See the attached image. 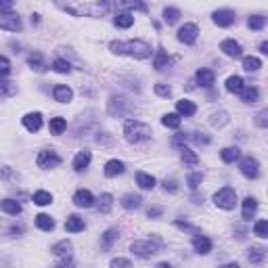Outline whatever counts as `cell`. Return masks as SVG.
<instances>
[{
    "mask_svg": "<svg viewBox=\"0 0 268 268\" xmlns=\"http://www.w3.org/2000/svg\"><path fill=\"white\" fill-rule=\"evenodd\" d=\"M17 94V86L13 82H6L4 78H0V99H9Z\"/></svg>",
    "mask_w": 268,
    "mask_h": 268,
    "instance_id": "obj_28",
    "label": "cell"
},
{
    "mask_svg": "<svg viewBox=\"0 0 268 268\" xmlns=\"http://www.w3.org/2000/svg\"><path fill=\"white\" fill-rule=\"evenodd\" d=\"M239 94H241V101H243V103H256L258 97H260L256 86H243Z\"/></svg>",
    "mask_w": 268,
    "mask_h": 268,
    "instance_id": "obj_26",
    "label": "cell"
},
{
    "mask_svg": "<svg viewBox=\"0 0 268 268\" xmlns=\"http://www.w3.org/2000/svg\"><path fill=\"white\" fill-rule=\"evenodd\" d=\"M155 94H159V97H172V88L168 84H155Z\"/></svg>",
    "mask_w": 268,
    "mask_h": 268,
    "instance_id": "obj_51",
    "label": "cell"
},
{
    "mask_svg": "<svg viewBox=\"0 0 268 268\" xmlns=\"http://www.w3.org/2000/svg\"><path fill=\"white\" fill-rule=\"evenodd\" d=\"M214 203L220 209H233L237 206V193H235V189H231V187L220 189L218 193L214 195Z\"/></svg>",
    "mask_w": 268,
    "mask_h": 268,
    "instance_id": "obj_5",
    "label": "cell"
},
{
    "mask_svg": "<svg viewBox=\"0 0 268 268\" xmlns=\"http://www.w3.org/2000/svg\"><path fill=\"white\" fill-rule=\"evenodd\" d=\"M0 209L11 216H17V214H21V203L15 199H4V201H0Z\"/></svg>",
    "mask_w": 268,
    "mask_h": 268,
    "instance_id": "obj_27",
    "label": "cell"
},
{
    "mask_svg": "<svg viewBox=\"0 0 268 268\" xmlns=\"http://www.w3.org/2000/svg\"><path fill=\"white\" fill-rule=\"evenodd\" d=\"M124 136L128 143H143V140L151 138V128L138 119H128L124 124Z\"/></svg>",
    "mask_w": 268,
    "mask_h": 268,
    "instance_id": "obj_3",
    "label": "cell"
},
{
    "mask_svg": "<svg viewBox=\"0 0 268 268\" xmlns=\"http://www.w3.org/2000/svg\"><path fill=\"white\" fill-rule=\"evenodd\" d=\"M36 226L40 228V231H53V228H55V220L50 218L48 214H38L36 216Z\"/></svg>",
    "mask_w": 268,
    "mask_h": 268,
    "instance_id": "obj_30",
    "label": "cell"
},
{
    "mask_svg": "<svg viewBox=\"0 0 268 268\" xmlns=\"http://www.w3.org/2000/svg\"><path fill=\"white\" fill-rule=\"evenodd\" d=\"M180 157H182V162L187 165H197V164H199L197 153L193 149H189V147H182V149H180Z\"/></svg>",
    "mask_w": 268,
    "mask_h": 268,
    "instance_id": "obj_35",
    "label": "cell"
},
{
    "mask_svg": "<svg viewBox=\"0 0 268 268\" xmlns=\"http://www.w3.org/2000/svg\"><path fill=\"white\" fill-rule=\"evenodd\" d=\"M72 253H74V245H72V241H67V239H63L59 243L53 245V256L63 260V262H69Z\"/></svg>",
    "mask_w": 268,
    "mask_h": 268,
    "instance_id": "obj_8",
    "label": "cell"
},
{
    "mask_svg": "<svg viewBox=\"0 0 268 268\" xmlns=\"http://www.w3.org/2000/svg\"><path fill=\"white\" fill-rule=\"evenodd\" d=\"M23 126L28 128L30 132H38L42 128V113H28V116H23Z\"/></svg>",
    "mask_w": 268,
    "mask_h": 268,
    "instance_id": "obj_15",
    "label": "cell"
},
{
    "mask_svg": "<svg viewBox=\"0 0 268 268\" xmlns=\"http://www.w3.org/2000/svg\"><path fill=\"white\" fill-rule=\"evenodd\" d=\"M122 208L124 209H138L140 208V203H143V199H140V195H134V193H128V195H124L122 197Z\"/></svg>",
    "mask_w": 268,
    "mask_h": 268,
    "instance_id": "obj_25",
    "label": "cell"
},
{
    "mask_svg": "<svg viewBox=\"0 0 268 268\" xmlns=\"http://www.w3.org/2000/svg\"><path fill=\"white\" fill-rule=\"evenodd\" d=\"M132 262H130V260H126V258H113L111 260V266L113 268H118V266H130Z\"/></svg>",
    "mask_w": 268,
    "mask_h": 268,
    "instance_id": "obj_54",
    "label": "cell"
},
{
    "mask_svg": "<svg viewBox=\"0 0 268 268\" xmlns=\"http://www.w3.org/2000/svg\"><path fill=\"white\" fill-rule=\"evenodd\" d=\"M178 19H180V11L178 9H172V6H168V9H164V21L172 25V23H176Z\"/></svg>",
    "mask_w": 268,
    "mask_h": 268,
    "instance_id": "obj_42",
    "label": "cell"
},
{
    "mask_svg": "<svg viewBox=\"0 0 268 268\" xmlns=\"http://www.w3.org/2000/svg\"><path fill=\"white\" fill-rule=\"evenodd\" d=\"M220 157H222V162L233 164V162H237V159L241 157V151L237 149V147H226V149H222Z\"/></svg>",
    "mask_w": 268,
    "mask_h": 268,
    "instance_id": "obj_34",
    "label": "cell"
},
{
    "mask_svg": "<svg viewBox=\"0 0 268 268\" xmlns=\"http://www.w3.org/2000/svg\"><path fill=\"white\" fill-rule=\"evenodd\" d=\"M228 122V116H226V111H220V113H214L212 119H209V124L214 126V128H222Z\"/></svg>",
    "mask_w": 268,
    "mask_h": 268,
    "instance_id": "obj_45",
    "label": "cell"
},
{
    "mask_svg": "<svg viewBox=\"0 0 268 268\" xmlns=\"http://www.w3.org/2000/svg\"><path fill=\"white\" fill-rule=\"evenodd\" d=\"M53 97H55V101H59V103H69V101L74 99V92H72V88H69V86L59 84V86H55Z\"/></svg>",
    "mask_w": 268,
    "mask_h": 268,
    "instance_id": "obj_17",
    "label": "cell"
},
{
    "mask_svg": "<svg viewBox=\"0 0 268 268\" xmlns=\"http://www.w3.org/2000/svg\"><path fill=\"white\" fill-rule=\"evenodd\" d=\"M36 164H38V168H42V170H50V168H57V165L61 164V157L57 155L55 151H40L38 153V157H36Z\"/></svg>",
    "mask_w": 268,
    "mask_h": 268,
    "instance_id": "obj_6",
    "label": "cell"
},
{
    "mask_svg": "<svg viewBox=\"0 0 268 268\" xmlns=\"http://www.w3.org/2000/svg\"><path fill=\"white\" fill-rule=\"evenodd\" d=\"M128 111H132V105L128 103V101L111 97V101H109V113L111 116H126Z\"/></svg>",
    "mask_w": 268,
    "mask_h": 268,
    "instance_id": "obj_12",
    "label": "cell"
},
{
    "mask_svg": "<svg viewBox=\"0 0 268 268\" xmlns=\"http://www.w3.org/2000/svg\"><path fill=\"white\" fill-rule=\"evenodd\" d=\"M193 250L197 253H201V256H206V253L212 252V241H209L208 237H203V235H197V237L193 239Z\"/></svg>",
    "mask_w": 268,
    "mask_h": 268,
    "instance_id": "obj_16",
    "label": "cell"
},
{
    "mask_svg": "<svg viewBox=\"0 0 268 268\" xmlns=\"http://www.w3.org/2000/svg\"><path fill=\"white\" fill-rule=\"evenodd\" d=\"M118 235H119V233L116 231V228H109V231H107V233L103 235V241H101V245H103V250H109V247H111V243L118 239Z\"/></svg>",
    "mask_w": 268,
    "mask_h": 268,
    "instance_id": "obj_44",
    "label": "cell"
},
{
    "mask_svg": "<svg viewBox=\"0 0 268 268\" xmlns=\"http://www.w3.org/2000/svg\"><path fill=\"white\" fill-rule=\"evenodd\" d=\"M55 4L75 17H103L109 11V0H55Z\"/></svg>",
    "mask_w": 268,
    "mask_h": 268,
    "instance_id": "obj_1",
    "label": "cell"
},
{
    "mask_svg": "<svg viewBox=\"0 0 268 268\" xmlns=\"http://www.w3.org/2000/svg\"><path fill=\"white\" fill-rule=\"evenodd\" d=\"M109 48L113 55H128V57H134V59H147V57H151V46L143 40H128V42L113 40L109 44Z\"/></svg>",
    "mask_w": 268,
    "mask_h": 268,
    "instance_id": "obj_2",
    "label": "cell"
},
{
    "mask_svg": "<svg viewBox=\"0 0 268 268\" xmlns=\"http://www.w3.org/2000/svg\"><path fill=\"white\" fill-rule=\"evenodd\" d=\"M243 86H245V82H243V78H241V75H231V78L226 80V90H228V92L239 94Z\"/></svg>",
    "mask_w": 268,
    "mask_h": 268,
    "instance_id": "obj_32",
    "label": "cell"
},
{
    "mask_svg": "<svg viewBox=\"0 0 268 268\" xmlns=\"http://www.w3.org/2000/svg\"><path fill=\"white\" fill-rule=\"evenodd\" d=\"M260 67H262V61H260L258 57H245V59H243V69H245V72H258Z\"/></svg>",
    "mask_w": 268,
    "mask_h": 268,
    "instance_id": "obj_41",
    "label": "cell"
},
{
    "mask_svg": "<svg viewBox=\"0 0 268 268\" xmlns=\"http://www.w3.org/2000/svg\"><path fill=\"white\" fill-rule=\"evenodd\" d=\"M155 69H164L165 65H168V55L164 53V50H157V57H155Z\"/></svg>",
    "mask_w": 268,
    "mask_h": 268,
    "instance_id": "obj_49",
    "label": "cell"
},
{
    "mask_svg": "<svg viewBox=\"0 0 268 268\" xmlns=\"http://www.w3.org/2000/svg\"><path fill=\"white\" fill-rule=\"evenodd\" d=\"M0 30L21 31L23 23H21V19H19V15H15V13H0Z\"/></svg>",
    "mask_w": 268,
    "mask_h": 268,
    "instance_id": "obj_7",
    "label": "cell"
},
{
    "mask_svg": "<svg viewBox=\"0 0 268 268\" xmlns=\"http://www.w3.org/2000/svg\"><path fill=\"white\" fill-rule=\"evenodd\" d=\"M90 159H92L90 151H80L78 155L74 157V170H75V172H82V170H86L88 165H90Z\"/></svg>",
    "mask_w": 268,
    "mask_h": 268,
    "instance_id": "obj_18",
    "label": "cell"
},
{
    "mask_svg": "<svg viewBox=\"0 0 268 268\" xmlns=\"http://www.w3.org/2000/svg\"><path fill=\"white\" fill-rule=\"evenodd\" d=\"M159 214H162V209H159V208L149 209V218H155V216H159Z\"/></svg>",
    "mask_w": 268,
    "mask_h": 268,
    "instance_id": "obj_57",
    "label": "cell"
},
{
    "mask_svg": "<svg viewBox=\"0 0 268 268\" xmlns=\"http://www.w3.org/2000/svg\"><path fill=\"white\" fill-rule=\"evenodd\" d=\"M239 170H241V174L247 176V178H258L260 164H258V159H253V157H243L239 164Z\"/></svg>",
    "mask_w": 268,
    "mask_h": 268,
    "instance_id": "obj_9",
    "label": "cell"
},
{
    "mask_svg": "<svg viewBox=\"0 0 268 268\" xmlns=\"http://www.w3.org/2000/svg\"><path fill=\"white\" fill-rule=\"evenodd\" d=\"M136 182H138V187L145 189V191H149V189L155 187V178H153L151 174H147V172H138V174H136Z\"/></svg>",
    "mask_w": 268,
    "mask_h": 268,
    "instance_id": "obj_33",
    "label": "cell"
},
{
    "mask_svg": "<svg viewBox=\"0 0 268 268\" xmlns=\"http://www.w3.org/2000/svg\"><path fill=\"white\" fill-rule=\"evenodd\" d=\"M65 231L67 233H80V231H84V220L80 218V216H67V220H65Z\"/></svg>",
    "mask_w": 268,
    "mask_h": 268,
    "instance_id": "obj_22",
    "label": "cell"
},
{
    "mask_svg": "<svg viewBox=\"0 0 268 268\" xmlns=\"http://www.w3.org/2000/svg\"><path fill=\"white\" fill-rule=\"evenodd\" d=\"M264 258H266L264 247H250V250H247V260H250L252 264H260Z\"/></svg>",
    "mask_w": 268,
    "mask_h": 268,
    "instance_id": "obj_31",
    "label": "cell"
},
{
    "mask_svg": "<svg viewBox=\"0 0 268 268\" xmlns=\"http://www.w3.org/2000/svg\"><path fill=\"white\" fill-rule=\"evenodd\" d=\"M164 187H165V191H176V182L174 180H165Z\"/></svg>",
    "mask_w": 268,
    "mask_h": 268,
    "instance_id": "obj_56",
    "label": "cell"
},
{
    "mask_svg": "<svg viewBox=\"0 0 268 268\" xmlns=\"http://www.w3.org/2000/svg\"><path fill=\"white\" fill-rule=\"evenodd\" d=\"M132 23H134V17L130 15V13H119V15L116 17V25L122 28V30H128Z\"/></svg>",
    "mask_w": 268,
    "mask_h": 268,
    "instance_id": "obj_39",
    "label": "cell"
},
{
    "mask_svg": "<svg viewBox=\"0 0 268 268\" xmlns=\"http://www.w3.org/2000/svg\"><path fill=\"white\" fill-rule=\"evenodd\" d=\"M253 233H256L258 237L266 239V237H268V222H266V220H258L256 224H253Z\"/></svg>",
    "mask_w": 268,
    "mask_h": 268,
    "instance_id": "obj_47",
    "label": "cell"
},
{
    "mask_svg": "<svg viewBox=\"0 0 268 268\" xmlns=\"http://www.w3.org/2000/svg\"><path fill=\"white\" fill-rule=\"evenodd\" d=\"M162 250V243H159L157 239H136L134 243L130 245V252L134 253V256H138V258H151V256H155V253Z\"/></svg>",
    "mask_w": 268,
    "mask_h": 268,
    "instance_id": "obj_4",
    "label": "cell"
},
{
    "mask_svg": "<svg viewBox=\"0 0 268 268\" xmlns=\"http://www.w3.org/2000/svg\"><path fill=\"white\" fill-rule=\"evenodd\" d=\"M126 165L124 162H119V159H109V162L105 164V176H118V174H124Z\"/></svg>",
    "mask_w": 268,
    "mask_h": 268,
    "instance_id": "obj_20",
    "label": "cell"
},
{
    "mask_svg": "<svg viewBox=\"0 0 268 268\" xmlns=\"http://www.w3.org/2000/svg\"><path fill=\"white\" fill-rule=\"evenodd\" d=\"M247 25H250V30H262L266 25V17L264 15H252L247 19Z\"/></svg>",
    "mask_w": 268,
    "mask_h": 268,
    "instance_id": "obj_43",
    "label": "cell"
},
{
    "mask_svg": "<svg viewBox=\"0 0 268 268\" xmlns=\"http://www.w3.org/2000/svg\"><path fill=\"white\" fill-rule=\"evenodd\" d=\"M162 124L165 126V128H178L180 126V116L178 113H165V116L162 118Z\"/></svg>",
    "mask_w": 268,
    "mask_h": 268,
    "instance_id": "obj_37",
    "label": "cell"
},
{
    "mask_svg": "<svg viewBox=\"0 0 268 268\" xmlns=\"http://www.w3.org/2000/svg\"><path fill=\"white\" fill-rule=\"evenodd\" d=\"M195 78H197V82H199V86H203V88H212L216 75H214V72H209V69H199V72L195 74Z\"/></svg>",
    "mask_w": 268,
    "mask_h": 268,
    "instance_id": "obj_21",
    "label": "cell"
},
{
    "mask_svg": "<svg viewBox=\"0 0 268 268\" xmlns=\"http://www.w3.org/2000/svg\"><path fill=\"white\" fill-rule=\"evenodd\" d=\"M256 212H258V201L253 199V197H247V199L243 201V218L245 220H252Z\"/></svg>",
    "mask_w": 268,
    "mask_h": 268,
    "instance_id": "obj_29",
    "label": "cell"
},
{
    "mask_svg": "<svg viewBox=\"0 0 268 268\" xmlns=\"http://www.w3.org/2000/svg\"><path fill=\"white\" fill-rule=\"evenodd\" d=\"M48 128H50L53 134H63L65 128H67V122L63 118H53V119H50V124H48Z\"/></svg>",
    "mask_w": 268,
    "mask_h": 268,
    "instance_id": "obj_38",
    "label": "cell"
},
{
    "mask_svg": "<svg viewBox=\"0 0 268 268\" xmlns=\"http://www.w3.org/2000/svg\"><path fill=\"white\" fill-rule=\"evenodd\" d=\"M260 50H262V53H268V42H262V44H260Z\"/></svg>",
    "mask_w": 268,
    "mask_h": 268,
    "instance_id": "obj_59",
    "label": "cell"
},
{
    "mask_svg": "<svg viewBox=\"0 0 268 268\" xmlns=\"http://www.w3.org/2000/svg\"><path fill=\"white\" fill-rule=\"evenodd\" d=\"M118 11H147V4L143 0H113Z\"/></svg>",
    "mask_w": 268,
    "mask_h": 268,
    "instance_id": "obj_13",
    "label": "cell"
},
{
    "mask_svg": "<svg viewBox=\"0 0 268 268\" xmlns=\"http://www.w3.org/2000/svg\"><path fill=\"white\" fill-rule=\"evenodd\" d=\"M201 180H203V176H201V172H193V174H189L187 176V184H189V187L191 189H197V187H199V184H201Z\"/></svg>",
    "mask_w": 268,
    "mask_h": 268,
    "instance_id": "obj_48",
    "label": "cell"
},
{
    "mask_svg": "<svg viewBox=\"0 0 268 268\" xmlns=\"http://www.w3.org/2000/svg\"><path fill=\"white\" fill-rule=\"evenodd\" d=\"M184 140H187V136H184V134H178V136H174V145H180Z\"/></svg>",
    "mask_w": 268,
    "mask_h": 268,
    "instance_id": "obj_58",
    "label": "cell"
},
{
    "mask_svg": "<svg viewBox=\"0 0 268 268\" xmlns=\"http://www.w3.org/2000/svg\"><path fill=\"white\" fill-rule=\"evenodd\" d=\"M113 208V195H109V193H103L99 197V209L103 214H107L109 212V209Z\"/></svg>",
    "mask_w": 268,
    "mask_h": 268,
    "instance_id": "obj_40",
    "label": "cell"
},
{
    "mask_svg": "<svg viewBox=\"0 0 268 268\" xmlns=\"http://www.w3.org/2000/svg\"><path fill=\"white\" fill-rule=\"evenodd\" d=\"M193 140H195L197 145H208V143H209V136H206V134H203V132H195Z\"/></svg>",
    "mask_w": 268,
    "mask_h": 268,
    "instance_id": "obj_53",
    "label": "cell"
},
{
    "mask_svg": "<svg viewBox=\"0 0 268 268\" xmlns=\"http://www.w3.org/2000/svg\"><path fill=\"white\" fill-rule=\"evenodd\" d=\"M13 2L15 0H0V13H9L13 9Z\"/></svg>",
    "mask_w": 268,
    "mask_h": 268,
    "instance_id": "obj_55",
    "label": "cell"
},
{
    "mask_svg": "<svg viewBox=\"0 0 268 268\" xmlns=\"http://www.w3.org/2000/svg\"><path fill=\"white\" fill-rule=\"evenodd\" d=\"M266 118H268V111H266V109L258 113V119H256V124L260 126V128H266V126H268V119H266Z\"/></svg>",
    "mask_w": 268,
    "mask_h": 268,
    "instance_id": "obj_52",
    "label": "cell"
},
{
    "mask_svg": "<svg viewBox=\"0 0 268 268\" xmlns=\"http://www.w3.org/2000/svg\"><path fill=\"white\" fill-rule=\"evenodd\" d=\"M74 203L78 208H90V206H94V197L90 191L80 189V191H75V195H74Z\"/></svg>",
    "mask_w": 268,
    "mask_h": 268,
    "instance_id": "obj_14",
    "label": "cell"
},
{
    "mask_svg": "<svg viewBox=\"0 0 268 268\" xmlns=\"http://www.w3.org/2000/svg\"><path fill=\"white\" fill-rule=\"evenodd\" d=\"M9 74H11V63L6 57L0 55V78H6Z\"/></svg>",
    "mask_w": 268,
    "mask_h": 268,
    "instance_id": "obj_50",
    "label": "cell"
},
{
    "mask_svg": "<svg viewBox=\"0 0 268 268\" xmlns=\"http://www.w3.org/2000/svg\"><path fill=\"white\" fill-rule=\"evenodd\" d=\"M34 203L36 206H50L53 203V195L48 191H36L34 193Z\"/></svg>",
    "mask_w": 268,
    "mask_h": 268,
    "instance_id": "obj_36",
    "label": "cell"
},
{
    "mask_svg": "<svg viewBox=\"0 0 268 268\" xmlns=\"http://www.w3.org/2000/svg\"><path fill=\"white\" fill-rule=\"evenodd\" d=\"M176 111H178V116L191 118V116H195L197 107H195L193 101H178V103H176Z\"/></svg>",
    "mask_w": 268,
    "mask_h": 268,
    "instance_id": "obj_23",
    "label": "cell"
},
{
    "mask_svg": "<svg viewBox=\"0 0 268 268\" xmlns=\"http://www.w3.org/2000/svg\"><path fill=\"white\" fill-rule=\"evenodd\" d=\"M53 69L57 74H69V72H72V65H69L67 61H63V59H55L53 61Z\"/></svg>",
    "mask_w": 268,
    "mask_h": 268,
    "instance_id": "obj_46",
    "label": "cell"
},
{
    "mask_svg": "<svg viewBox=\"0 0 268 268\" xmlns=\"http://www.w3.org/2000/svg\"><path fill=\"white\" fill-rule=\"evenodd\" d=\"M197 34H199V28L195 23H184L180 30H178V40L182 44H193L197 40Z\"/></svg>",
    "mask_w": 268,
    "mask_h": 268,
    "instance_id": "obj_11",
    "label": "cell"
},
{
    "mask_svg": "<svg viewBox=\"0 0 268 268\" xmlns=\"http://www.w3.org/2000/svg\"><path fill=\"white\" fill-rule=\"evenodd\" d=\"M212 19L218 28H231L237 17H235V11H231V9H220V11L214 13Z\"/></svg>",
    "mask_w": 268,
    "mask_h": 268,
    "instance_id": "obj_10",
    "label": "cell"
},
{
    "mask_svg": "<svg viewBox=\"0 0 268 268\" xmlns=\"http://www.w3.org/2000/svg\"><path fill=\"white\" fill-rule=\"evenodd\" d=\"M28 65L31 69H36V72H46V69H48V65L44 63V57L40 53H31L28 57Z\"/></svg>",
    "mask_w": 268,
    "mask_h": 268,
    "instance_id": "obj_24",
    "label": "cell"
},
{
    "mask_svg": "<svg viewBox=\"0 0 268 268\" xmlns=\"http://www.w3.org/2000/svg\"><path fill=\"white\" fill-rule=\"evenodd\" d=\"M220 50L226 57H241V44L235 40H222L220 42Z\"/></svg>",
    "mask_w": 268,
    "mask_h": 268,
    "instance_id": "obj_19",
    "label": "cell"
}]
</instances>
